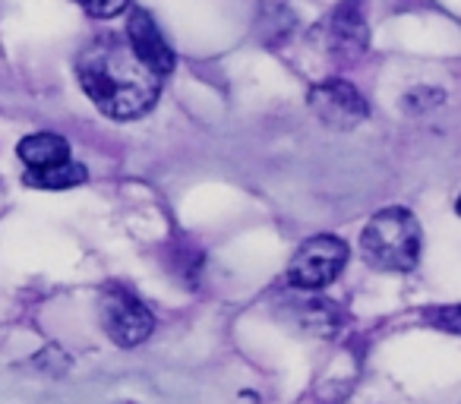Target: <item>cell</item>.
<instances>
[{
	"instance_id": "cell-1",
	"label": "cell",
	"mask_w": 461,
	"mask_h": 404,
	"mask_svg": "<svg viewBox=\"0 0 461 404\" xmlns=\"http://www.w3.org/2000/svg\"><path fill=\"white\" fill-rule=\"evenodd\" d=\"M77 76L89 102L114 121L149 114L161 95V79L133 54L123 39L104 35L77 58Z\"/></svg>"
},
{
	"instance_id": "cell-2",
	"label": "cell",
	"mask_w": 461,
	"mask_h": 404,
	"mask_svg": "<svg viewBox=\"0 0 461 404\" xmlns=\"http://www.w3.org/2000/svg\"><path fill=\"white\" fill-rule=\"evenodd\" d=\"M420 244L423 238L417 215L402 206H392L366 221L364 234H360V256L376 272L404 275L420 259Z\"/></svg>"
},
{
	"instance_id": "cell-3",
	"label": "cell",
	"mask_w": 461,
	"mask_h": 404,
	"mask_svg": "<svg viewBox=\"0 0 461 404\" xmlns=\"http://www.w3.org/2000/svg\"><path fill=\"white\" fill-rule=\"evenodd\" d=\"M345 265H348L345 240L335 238V234H320V238H310L297 247L285 278L297 291H320L326 284H332L345 272Z\"/></svg>"
},
{
	"instance_id": "cell-4",
	"label": "cell",
	"mask_w": 461,
	"mask_h": 404,
	"mask_svg": "<svg viewBox=\"0 0 461 404\" xmlns=\"http://www.w3.org/2000/svg\"><path fill=\"white\" fill-rule=\"evenodd\" d=\"M98 319L102 328L114 345L121 347H136L152 335L155 316L133 291H127L123 284H108L98 297Z\"/></svg>"
},
{
	"instance_id": "cell-5",
	"label": "cell",
	"mask_w": 461,
	"mask_h": 404,
	"mask_svg": "<svg viewBox=\"0 0 461 404\" xmlns=\"http://www.w3.org/2000/svg\"><path fill=\"white\" fill-rule=\"evenodd\" d=\"M307 104L329 130H341V133L360 127L366 121V114H370L364 95L351 83H345V79H322V83H316L307 92Z\"/></svg>"
},
{
	"instance_id": "cell-6",
	"label": "cell",
	"mask_w": 461,
	"mask_h": 404,
	"mask_svg": "<svg viewBox=\"0 0 461 404\" xmlns=\"http://www.w3.org/2000/svg\"><path fill=\"white\" fill-rule=\"evenodd\" d=\"M127 45L133 48V54L155 73V76H167L174 70V51L161 35L158 22L149 10L133 7L127 16Z\"/></svg>"
},
{
	"instance_id": "cell-7",
	"label": "cell",
	"mask_w": 461,
	"mask_h": 404,
	"mask_svg": "<svg viewBox=\"0 0 461 404\" xmlns=\"http://www.w3.org/2000/svg\"><path fill=\"white\" fill-rule=\"evenodd\" d=\"M366 41H370V32H366L364 13L357 10V4L348 0L329 20V48L341 58H360L366 51Z\"/></svg>"
},
{
	"instance_id": "cell-8",
	"label": "cell",
	"mask_w": 461,
	"mask_h": 404,
	"mask_svg": "<svg viewBox=\"0 0 461 404\" xmlns=\"http://www.w3.org/2000/svg\"><path fill=\"white\" fill-rule=\"evenodd\" d=\"M297 291V288H294ZM285 310L294 316V322L301 328L313 335H335L339 332V307L326 297H310V291H297V294L285 297Z\"/></svg>"
},
{
	"instance_id": "cell-9",
	"label": "cell",
	"mask_w": 461,
	"mask_h": 404,
	"mask_svg": "<svg viewBox=\"0 0 461 404\" xmlns=\"http://www.w3.org/2000/svg\"><path fill=\"white\" fill-rule=\"evenodd\" d=\"M70 158V142L58 133H32L20 142V161L26 171H45V167L64 165Z\"/></svg>"
},
{
	"instance_id": "cell-10",
	"label": "cell",
	"mask_w": 461,
	"mask_h": 404,
	"mask_svg": "<svg viewBox=\"0 0 461 404\" xmlns=\"http://www.w3.org/2000/svg\"><path fill=\"white\" fill-rule=\"evenodd\" d=\"M86 177H89V171L73 158H67L64 165L45 167V171H26V184L39 186V190H67V186L86 184Z\"/></svg>"
},
{
	"instance_id": "cell-11",
	"label": "cell",
	"mask_w": 461,
	"mask_h": 404,
	"mask_svg": "<svg viewBox=\"0 0 461 404\" xmlns=\"http://www.w3.org/2000/svg\"><path fill=\"white\" fill-rule=\"evenodd\" d=\"M402 102H404V111H411V114H420V111L439 108V104L446 102V95H442L439 89H414V92H408Z\"/></svg>"
},
{
	"instance_id": "cell-12",
	"label": "cell",
	"mask_w": 461,
	"mask_h": 404,
	"mask_svg": "<svg viewBox=\"0 0 461 404\" xmlns=\"http://www.w3.org/2000/svg\"><path fill=\"white\" fill-rule=\"evenodd\" d=\"M79 7L89 16H98V20H111V16L123 13L130 7V0H79Z\"/></svg>"
},
{
	"instance_id": "cell-13",
	"label": "cell",
	"mask_w": 461,
	"mask_h": 404,
	"mask_svg": "<svg viewBox=\"0 0 461 404\" xmlns=\"http://www.w3.org/2000/svg\"><path fill=\"white\" fill-rule=\"evenodd\" d=\"M427 319L442 322V328H446V332H452V335L458 332V307H439V310H429Z\"/></svg>"
}]
</instances>
